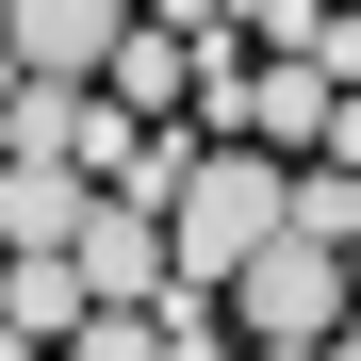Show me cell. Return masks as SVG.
Returning <instances> with one entry per match:
<instances>
[{"label":"cell","mask_w":361,"mask_h":361,"mask_svg":"<svg viewBox=\"0 0 361 361\" xmlns=\"http://www.w3.org/2000/svg\"><path fill=\"white\" fill-rule=\"evenodd\" d=\"M148 329H164V361H230V312H214V295H148Z\"/></svg>","instance_id":"ba28073f"},{"label":"cell","mask_w":361,"mask_h":361,"mask_svg":"<svg viewBox=\"0 0 361 361\" xmlns=\"http://www.w3.org/2000/svg\"><path fill=\"white\" fill-rule=\"evenodd\" d=\"M312 132H329V82L295 66V49H279V66H247V82H230V148H263V164H279V148H312Z\"/></svg>","instance_id":"52a82bcc"},{"label":"cell","mask_w":361,"mask_h":361,"mask_svg":"<svg viewBox=\"0 0 361 361\" xmlns=\"http://www.w3.org/2000/svg\"><path fill=\"white\" fill-rule=\"evenodd\" d=\"M345 17H361V0H345Z\"/></svg>","instance_id":"8fae6325"},{"label":"cell","mask_w":361,"mask_h":361,"mask_svg":"<svg viewBox=\"0 0 361 361\" xmlns=\"http://www.w3.org/2000/svg\"><path fill=\"white\" fill-rule=\"evenodd\" d=\"M132 148V115L99 82H0V164H66V180H115Z\"/></svg>","instance_id":"3957f363"},{"label":"cell","mask_w":361,"mask_h":361,"mask_svg":"<svg viewBox=\"0 0 361 361\" xmlns=\"http://www.w3.org/2000/svg\"><path fill=\"white\" fill-rule=\"evenodd\" d=\"M279 197H295V164H263V148H197V164H180V197H164V295H214L247 247H279Z\"/></svg>","instance_id":"6da1fadb"},{"label":"cell","mask_w":361,"mask_h":361,"mask_svg":"<svg viewBox=\"0 0 361 361\" xmlns=\"http://www.w3.org/2000/svg\"><path fill=\"white\" fill-rule=\"evenodd\" d=\"M66 279H82V312H148V295H164V214L99 197V214H82V247H66Z\"/></svg>","instance_id":"5b68a950"},{"label":"cell","mask_w":361,"mask_h":361,"mask_svg":"<svg viewBox=\"0 0 361 361\" xmlns=\"http://www.w3.org/2000/svg\"><path fill=\"white\" fill-rule=\"evenodd\" d=\"M82 214H99V180H66V164H0V263H66Z\"/></svg>","instance_id":"8992f818"},{"label":"cell","mask_w":361,"mask_h":361,"mask_svg":"<svg viewBox=\"0 0 361 361\" xmlns=\"http://www.w3.org/2000/svg\"><path fill=\"white\" fill-rule=\"evenodd\" d=\"M66 361H164V329H148V312H82V329H66Z\"/></svg>","instance_id":"9c48e42d"},{"label":"cell","mask_w":361,"mask_h":361,"mask_svg":"<svg viewBox=\"0 0 361 361\" xmlns=\"http://www.w3.org/2000/svg\"><path fill=\"white\" fill-rule=\"evenodd\" d=\"M115 33H132V0H0V66L17 82H99Z\"/></svg>","instance_id":"277c9868"},{"label":"cell","mask_w":361,"mask_h":361,"mask_svg":"<svg viewBox=\"0 0 361 361\" xmlns=\"http://www.w3.org/2000/svg\"><path fill=\"white\" fill-rule=\"evenodd\" d=\"M214 312H230V345H329L345 329V247L279 230V247H247V263L214 279Z\"/></svg>","instance_id":"7a4b0ae2"},{"label":"cell","mask_w":361,"mask_h":361,"mask_svg":"<svg viewBox=\"0 0 361 361\" xmlns=\"http://www.w3.org/2000/svg\"><path fill=\"white\" fill-rule=\"evenodd\" d=\"M312 148H345V180H361V99H329V132H312Z\"/></svg>","instance_id":"30bf717a"}]
</instances>
